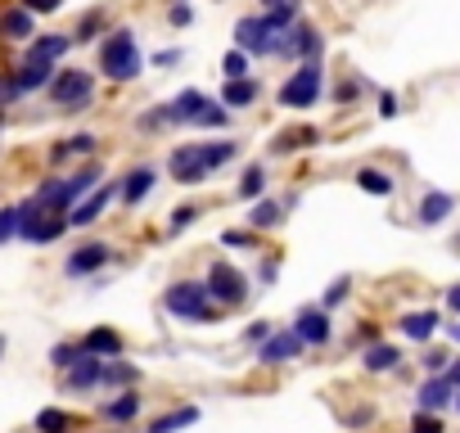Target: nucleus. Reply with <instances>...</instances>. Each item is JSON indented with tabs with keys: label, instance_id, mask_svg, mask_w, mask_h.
<instances>
[{
	"label": "nucleus",
	"instance_id": "b1692460",
	"mask_svg": "<svg viewBox=\"0 0 460 433\" xmlns=\"http://www.w3.org/2000/svg\"><path fill=\"white\" fill-rule=\"evenodd\" d=\"M194 420H199V406H181V411H167L149 424V433H176V429H190Z\"/></svg>",
	"mask_w": 460,
	"mask_h": 433
},
{
	"label": "nucleus",
	"instance_id": "a19ab883",
	"mask_svg": "<svg viewBox=\"0 0 460 433\" xmlns=\"http://www.w3.org/2000/svg\"><path fill=\"white\" fill-rule=\"evenodd\" d=\"M343 298H348V280H343V275H339V280H335V284H330V289H325V307H339V303H343Z\"/></svg>",
	"mask_w": 460,
	"mask_h": 433
},
{
	"label": "nucleus",
	"instance_id": "7ed1b4c3",
	"mask_svg": "<svg viewBox=\"0 0 460 433\" xmlns=\"http://www.w3.org/2000/svg\"><path fill=\"white\" fill-rule=\"evenodd\" d=\"M45 91H50V100L63 113H82L91 104V95H95V78H91V72H82V68H63V72H54V78H50Z\"/></svg>",
	"mask_w": 460,
	"mask_h": 433
},
{
	"label": "nucleus",
	"instance_id": "393cba45",
	"mask_svg": "<svg viewBox=\"0 0 460 433\" xmlns=\"http://www.w3.org/2000/svg\"><path fill=\"white\" fill-rule=\"evenodd\" d=\"M136 411H141V397H136V393H122V397H113V402L100 406V415H104V420H117V424H122V420H136Z\"/></svg>",
	"mask_w": 460,
	"mask_h": 433
},
{
	"label": "nucleus",
	"instance_id": "2f4dec72",
	"mask_svg": "<svg viewBox=\"0 0 460 433\" xmlns=\"http://www.w3.org/2000/svg\"><path fill=\"white\" fill-rule=\"evenodd\" d=\"M248 59H253V54L235 45V50L222 59V72H226V78H248V72H253V63H248Z\"/></svg>",
	"mask_w": 460,
	"mask_h": 433
},
{
	"label": "nucleus",
	"instance_id": "6e6552de",
	"mask_svg": "<svg viewBox=\"0 0 460 433\" xmlns=\"http://www.w3.org/2000/svg\"><path fill=\"white\" fill-rule=\"evenodd\" d=\"M235 45L248 50V54H271L276 28L267 23V14H262V19H239V23H235Z\"/></svg>",
	"mask_w": 460,
	"mask_h": 433
},
{
	"label": "nucleus",
	"instance_id": "5fc2aeb1",
	"mask_svg": "<svg viewBox=\"0 0 460 433\" xmlns=\"http://www.w3.org/2000/svg\"><path fill=\"white\" fill-rule=\"evenodd\" d=\"M447 334H451V343H460V325H451V330H447Z\"/></svg>",
	"mask_w": 460,
	"mask_h": 433
},
{
	"label": "nucleus",
	"instance_id": "f03ea898",
	"mask_svg": "<svg viewBox=\"0 0 460 433\" xmlns=\"http://www.w3.org/2000/svg\"><path fill=\"white\" fill-rule=\"evenodd\" d=\"M141 68H145L141 45H136V37H131L126 28H117V32L104 37V45H100V72H104L109 82H131V78H141Z\"/></svg>",
	"mask_w": 460,
	"mask_h": 433
},
{
	"label": "nucleus",
	"instance_id": "412c9836",
	"mask_svg": "<svg viewBox=\"0 0 460 433\" xmlns=\"http://www.w3.org/2000/svg\"><path fill=\"white\" fill-rule=\"evenodd\" d=\"M451 208H456V199L442 194V190H433V194L420 199V222H424V226H438L442 216H451Z\"/></svg>",
	"mask_w": 460,
	"mask_h": 433
},
{
	"label": "nucleus",
	"instance_id": "423d86ee",
	"mask_svg": "<svg viewBox=\"0 0 460 433\" xmlns=\"http://www.w3.org/2000/svg\"><path fill=\"white\" fill-rule=\"evenodd\" d=\"M204 284H208V298L222 303V307H235V303L248 298V280H244V271H235L230 262H213Z\"/></svg>",
	"mask_w": 460,
	"mask_h": 433
},
{
	"label": "nucleus",
	"instance_id": "37998d69",
	"mask_svg": "<svg viewBox=\"0 0 460 433\" xmlns=\"http://www.w3.org/2000/svg\"><path fill=\"white\" fill-rule=\"evenodd\" d=\"M222 244H230V249H253V235H248V231H226Z\"/></svg>",
	"mask_w": 460,
	"mask_h": 433
},
{
	"label": "nucleus",
	"instance_id": "a211bd4d",
	"mask_svg": "<svg viewBox=\"0 0 460 433\" xmlns=\"http://www.w3.org/2000/svg\"><path fill=\"white\" fill-rule=\"evenodd\" d=\"M32 10L28 5H19V10H5L0 14V37H10V41H28L32 37Z\"/></svg>",
	"mask_w": 460,
	"mask_h": 433
},
{
	"label": "nucleus",
	"instance_id": "13d9d810",
	"mask_svg": "<svg viewBox=\"0 0 460 433\" xmlns=\"http://www.w3.org/2000/svg\"><path fill=\"white\" fill-rule=\"evenodd\" d=\"M456 253H460V235H456Z\"/></svg>",
	"mask_w": 460,
	"mask_h": 433
},
{
	"label": "nucleus",
	"instance_id": "a878e982",
	"mask_svg": "<svg viewBox=\"0 0 460 433\" xmlns=\"http://www.w3.org/2000/svg\"><path fill=\"white\" fill-rule=\"evenodd\" d=\"M433 330H438V312H411V316H402V334H407V339H420V343H424Z\"/></svg>",
	"mask_w": 460,
	"mask_h": 433
},
{
	"label": "nucleus",
	"instance_id": "473e14b6",
	"mask_svg": "<svg viewBox=\"0 0 460 433\" xmlns=\"http://www.w3.org/2000/svg\"><path fill=\"white\" fill-rule=\"evenodd\" d=\"M262 190H267V172H262V167H248V172H244V181L235 185V194H239V199H257Z\"/></svg>",
	"mask_w": 460,
	"mask_h": 433
},
{
	"label": "nucleus",
	"instance_id": "ea45409f",
	"mask_svg": "<svg viewBox=\"0 0 460 433\" xmlns=\"http://www.w3.org/2000/svg\"><path fill=\"white\" fill-rule=\"evenodd\" d=\"M23 95V86L14 82V72H10V78H0V109H5V104H14Z\"/></svg>",
	"mask_w": 460,
	"mask_h": 433
},
{
	"label": "nucleus",
	"instance_id": "f3484780",
	"mask_svg": "<svg viewBox=\"0 0 460 433\" xmlns=\"http://www.w3.org/2000/svg\"><path fill=\"white\" fill-rule=\"evenodd\" d=\"M82 352H91V356H104V361H109V356H122V334L100 325V330H91V334L82 339Z\"/></svg>",
	"mask_w": 460,
	"mask_h": 433
},
{
	"label": "nucleus",
	"instance_id": "cd10ccee",
	"mask_svg": "<svg viewBox=\"0 0 460 433\" xmlns=\"http://www.w3.org/2000/svg\"><path fill=\"white\" fill-rule=\"evenodd\" d=\"M91 150H95V135H91V131H82V135H73V140L54 144L50 159H54V163H63V159H73V154H91Z\"/></svg>",
	"mask_w": 460,
	"mask_h": 433
},
{
	"label": "nucleus",
	"instance_id": "f257e3e1",
	"mask_svg": "<svg viewBox=\"0 0 460 433\" xmlns=\"http://www.w3.org/2000/svg\"><path fill=\"white\" fill-rule=\"evenodd\" d=\"M235 159V140H213V144H181L167 159V172L176 185H199L208 172L226 167Z\"/></svg>",
	"mask_w": 460,
	"mask_h": 433
},
{
	"label": "nucleus",
	"instance_id": "c03bdc74",
	"mask_svg": "<svg viewBox=\"0 0 460 433\" xmlns=\"http://www.w3.org/2000/svg\"><path fill=\"white\" fill-rule=\"evenodd\" d=\"M190 19H194V10L185 5V0H181V5H172V23L176 28H190Z\"/></svg>",
	"mask_w": 460,
	"mask_h": 433
},
{
	"label": "nucleus",
	"instance_id": "7c9ffc66",
	"mask_svg": "<svg viewBox=\"0 0 460 433\" xmlns=\"http://www.w3.org/2000/svg\"><path fill=\"white\" fill-rule=\"evenodd\" d=\"M280 216H285V212H280V203L262 199V203H257V208L248 212V222H253L257 231H271V226H280Z\"/></svg>",
	"mask_w": 460,
	"mask_h": 433
},
{
	"label": "nucleus",
	"instance_id": "9b49d317",
	"mask_svg": "<svg viewBox=\"0 0 460 433\" xmlns=\"http://www.w3.org/2000/svg\"><path fill=\"white\" fill-rule=\"evenodd\" d=\"M50 78H54V63H50V59H23L19 72H14V82L23 86V95H28V91H45Z\"/></svg>",
	"mask_w": 460,
	"mask_h": 433
},
{
	"label": "nucleus",
	"instance_id": "4d7b16f0",
	"mask_svg": "<svg viewBox=\"0 0 460 433\" xmlns=\"http://www.w3.org/2000/svg\"><path fill=\"white\" fill-rule=\"evenodd\" d=\"M456 406H460V388H456Z\"/></svg>",
	"mask_w": 460,
	"mask_h": 433
},
{
	"label": "nucleus",
	"instance_id": "2eb2a0df",
	"mask_svg": "<svg viewBox=\"0 0 460 433\" xmlns=\"http://www.w3.org/2000/svg\"><path fill=\"white\" fill-rule=\"evenodd\" d=\"M109 262V249L104 244H82L69 262H63V271H69V275H91V271H100Z\"/></svg>",
	"mask_w": 460,
	"mask_h": 433
},
{
	"label": "nucleus",
	"instance_id": "6ab92c4d",
	"mask_svg": "<svg viewBox=\"0 0 460 433\" xmlns=\"http://www.w3.org/2000/svg\"><path fill=\"white\" fill-rule=\"evenodd\" d=\"M69 45H73V37L50 32V37H36V41L28 45V59H50V63H59L63 54H69Z\"/></svg>",
	"mask_w": 460,
	"mask_h": 433
},
{
	"label": "nucleus",
	"instance_id": "603ef678",
	"mask_svg": "<svg viewBox=\"0 0 460 433\" xmlns=\"http://www.w3.org/2000/svg\"><path fill=\"white\" fill-rule=\"evenodd\" d=\"M280 5H298V0H262V10H280Z\"/></svg>",
	"mask_w": 460,
	"mask_h": 433
},
{
	"label": "nucleus",
	"instance_id": "0eeeda50",
	"mask_svg": "<svg viewBox=\"0 0 460 433\" xmlns=\"http://www.w3.org/2000/svg\"><path fill=\"white\" fill-rule=\"evenodd\" d=\"M320 32L316 28H307V23H289L285 32H276V45H271V54H280V59H320Z\"/></svg>",
	"mask_w": 460,
	"mask_h": 433
},
{
	"label": "nucleus",
	"instance_id": "dca6fc26",
	"mask_svg": "<svg viewBox=\"0 0 460 433\" xmlns=\"http://www.w3.org/2000/svg\"><path fill=\"white\" fill-rule=\"evenodd\" d=\"M451 397H456V384H451L447 375H433L429 384H420V397H416V402H420V411H442Z\"/></svg>",
	"mask_w": 460,
	"mask_h": 433
},
{
	"label": "nucleus",
	"instance_id": "79ce46f5",
	"mask_svg": "<svg viewBox=\"0 0 460 433\" xmlns=\"http://www.w3.org/2000/svg\"><path fill=\"white\" fill-rule=\"evenodd\" d=\"M357 95H361V82H352V78H348V82H343V86L335 91V100H339V104H352Z\"/></svg>",
	"mask_w": 460,
	"mask_h": 433
},
{
	"label": "nucleus",
	"instance_id": "5701e85b",
	"mask_svg": "<svg viewBox=\"0 0 460 433\" xmlns=\"http://www.w3.org/2000/svg\"><path fill=\"white\" fill-rule=\"evenodd\" d=\"M398 361H402V352L392 347V343H370V347H366V371H375V375L392 371Z\"/></svg>",
	"mask_w": 460,
	"mask_h": 433
},
{
	"label": "nucleus",
	"instance_id": "e433bc0d",
	"mask_svg": "<svg viewBox=\"0 0 460 433\" xmlns=\"http://www.w3.org/2000/svg\"><path fill=\"white\" fill-rule=\"evenodd\" d=\"M77 356H82V343H59V347L50 352V361H54L59 371H69V366H73Z\"/></svg>",
	"mask_w": 460,
	"mask_h": 433
},
{
	"label": "nucleus",
	"instance_id": "72a5a7b5",
	"mask_svg": "<svg viewBox=\"0 0 460 433\" xmlns=\"http://www.w3.org/2000/svg\"><path fill=\"white\" fill-rule=\"evenodd\" d=\"M19 231H23V212L19 208H0V244L19 240Z\"/></svg>",
	"mask_w": 460,
	"mask_h": 433
},
{
	"label": "nucleus",
	"instance_id": "9d476101",
	"mask_svg": "<svg viewBox=\"0 0 460 433\" xmlns=\"http://www.w3.org/2000/svg\"><path fill=\"white\" fill-rule=\"evenodd\" d=\"M294 334L303 339V343H316V347H325V343H330V312H316V307H307V312H298V321H294Z\"/></svg>",
	"mask_w": 460,
	"mask_h": 433
},
{
	"label": "nucleus",
	"instance_id": "8fccbe9b",
	"mask_svg": "<svg viewBox=\"0 0 460 433\" xmlns=\"http://www.w3.org/2000/svg\"><path fill=\"white\" fill-rule=\"evenodd\" d=\"M154 63H158V68H172V63H181V50H158Z\"/></svg>",
	"mask_w": 460,
	"mask_h": 433
},
{
	"label": "nucleus",
	"instance_id": "ddd939ff",
	"mask_svg": "<svg viewBox=\"0 0 460 433\" xmlns=\"http://www.w3.org/2000/svg\"><path fill=\"white\" fill-rule=\"evenodd\" d=\"M109 199H113V190H109V185L91 190V194H86L82 203H73V212H69V222H73V226H91L95 216H100V212L109 208Z\"/></svg>",
	"mask_w": 460,
	"mask_h": 433
},
{
	"label": "nucleus",
	"instance_id": "4468645a",
	"mask_svg": "<svg viewBox=\"0 0 460 433\" xmlns=\"http://www.w3.org/2000/svg\"><path fill=\"white\" fill-rule=\"evenodd\" d=\"M307 144H320V131H316V127H285V131L271 140V154H294V150H307Z\"/></svg>",
	"mask_w": 460,
	"mask_h": 433
},
{
	"label": "nucleus",
	"instance_id": "c85d7f7f",
	"mask_svg": "<svg viewBox=\"0 0 460 433\" xmlns=\"http://www.w3.org/2000/svg\"><path fill=\"white\" fill-rule=\"evenodd\" d=\"M136 380H141V371H136V366H126V361H117V356H109V361H104L100 384H136Z\"/></svg>",
	"mask_w": 460,
	"mask_h": 433
},
{
	"label": "nucleus",
	"instance_id": "4c0bfd02",
	"mask_svg": "<svg viewBox=\"0 0 460 433\" xmlns=\"http://www.w3.org/2000/svg\"><path fill=\"white\" fill-rule=\"evenodd\" d=\"M226 122H230V113H226L222 104H213V100H208V104H204V113H199V127H226Z\"/></svg>",
	"mask_w": 460,
	"mask_h": 433
},
{
	"label": "nucleus",
	"instance_id": "f8f14e48",
	"mask_svg": "<svg viewBox=\"0 0 460 433\" xmlns=\"http://www.w3.org/2000/svg\"><path fill=\"white\" fill-rule=\"evenodd\" d=\"M100 375H104V356H91V352H82L73 366H69V388H95L100 384Z\"/></svg>",
	"mask_w": 460,
	"mask_h": 433
},
{
	"label": "nucleus",
	"instance_id": "864d4df0",
	"mask_svg": "<svg viewBox=\"0 0 460 433\" xmlns=\"http://www.w3.org/2000/svg\"><path fill=\"white\" fill-rule=\"evenodd\" d=\"M447 380H451V384H456V388H460V361H456V366H451V371H447Z\"/></svg>",
	"mask_w": 460,
	"mask_h": 433
},
{
	"label": "nucleus",
	"instance_id": "39448f33",
	"mask_svg": "<svg viewBox=\"0 0 460 433\" xmlns=\"http://www.w3.org/2000/svg\"><path fill=\"white\" fill-rule=\"evenodd\" d=\"M325 91V72H320V59H303L298 72L280 86V104L285 109H311Z\"/></svg>",
	"mask_w": 460,
	"mask_h": 433
},
{
	"label": "nucleus",
	"instance_id": "3c124183",
	"mask_svg": "<svg viewBox=\"0 0 460 433\" xmlns=\"http://www.w3.org/2000/svg\"><path fill=\"white\" fill-rule=\"evenodd\" d=\"M447 307L460 316V284H456V289H447Z\"/></svg>",
	"mask_w": 460,
	"mask_h": 433
},
{
	"label": "nucleus",
	"instance_id": "58836bf2",
	"mask_svg": "<svg viewBox=\"0 0 460 433\" xmlns=\"http://www.w3.org/2000/svg\"><path fill=\"white\" fill-rule=\"evenodd\" d=\"M411 433H442L438 411H420V415H416V424H411Z\"/></svg>",
	"mask_w": 460,
	"mask_h": 433
},
{
	"label": "nucleus",
	"instance_id": "de8ad7c7",
	"mask_svg": "<svg viewBox=\"0 0 460 433\" xmlns=\"http://www.w3.org/2000/svg\"><path fill=\"white\" fill-rule=\"evenodd\" d=\"M424 366H429L433 375H442V371H447V352H429V356H424Z\"/></svg>",
	"mask_w": 460,
	"mask_h": 433
},
{
	"label": "nucleus",
	"instance_id": "f704fd0d",
	"mask_svg": "<svg viewBox=\"0 0 460 433\" xmlns=\"http://www.w3.org/2000/svg\"><path fill=\"white\" fill-rule=\"evenodd\" d=\"M104 23H109V19H104V10H91V14H86V19L77 23V32H73V41H91L95 32H104Z\"/></svg>",
	"mask_w": 460,
	"mask_h": 433
},
{
	"label": "nucleus",
	"instance_id": "49530a36",
	"mask_svg": "<svg viewBox=\"0 0 460 433\" xmlns=\"http://www.w3.org/2000/svg\"><path fill=\"white\" fill-rule=\"evenodd\" d=\"M23 5H28L32 14H54V10H59V0H23Z\"/></svg>",
	"mask_w": 460,
	"mask_h": 433
},
{
	"label": "nucleus",
	"instance_id": "aec40b11",
	"mask_svg": "<svg viewBox=\"0 0 460 433\" xmlns=\"http://www.w3.org/2000/svg\"><path fill=\"white\" fill-rule=\"evenodd\" d=\"M253 100H257V82L253 78H226V91H222L226 109H248Z\"/></svg>",
	"mask_w": 460,
	"mask_h": 433
},
{
	"label": "nucleus",
	"instance_id": "c9c22d12",
	"mask_svg": "<svg viewBox=\"0 0 460 433\" xmlns=\"http://www.w3.org/2000/svg\"><path fill=\"white\" fill-rule=\"evenodd\" d=\"M194 216H199V208H194V203L176 208V212H172V222H167V235H181L185 226H194Z\"/></svg>",
	"mask_w": 460,
	"mask_h": 433
},
{
	"label": "nucleus",
	"instance_id": "bb28decb",
	"mask_svg": "<svg viewBox=\"0 0 460 433\" xmlns=\"http://www.w3.org/2000/svg\"><path fill=\"white\" fill-rule=\"evenodd\" d=\"M36 433H73V415L59 411V406H45L36 415Z\"/></svg>",
	"mask_w": 460,
	"mask_h": 433
},
{
	"label": "nucleus",
	"instance_id": "4be33fe9",
	"mask_svg": "<svg viewBox=\"0 0 460 433\" xmlns=\"http://www.w3.org/2000/svg\"><path fill=\"white\" fill-rule=\"evenodd\" d=\"M149 190H154V167H136V172H131V176L122 181V199H126L131 208H136Z\"/></svg>",
	"mask_w": 460,
	"mask_h": 433
},
{
	"label": "nucleus",
	"instance_id": "6e6d98bb",
	"mask_svg": "<svg viewBox=\"0 0 460 433\" xmlns=\"http://www.w3.org/2000/svg\"><path fill=\"white\" fill-rule=\"evenodd\" d=\"M0 356H5V334H0Z\"/></svg>",
	"mask_w": 460,
	"mask_h": 433
},
{
	"label": "nucleus",
	"instance_id": "20e7f679",
	"mask_svg": "<svg viewBox=\"0 0 460 433\" xmlns=\"http://www.w3.org/2000/svg\"><path fill=\"white\" fill-rule=\"evenodd\" d=\"M163 307L172 316H185V321H213V298H208V284L199 280H176L167 294H163Z\"/></svg>",
	"mask_w": 460,
	"mask_h": 433
},
{
	"label": "nucleus",
	"instance_id": "09e8293b",
	"mask_svg": "<svg viewBox=\"0 0 460 433\" xmlns=\"http://www.w3.org/2000/svg\"><path fill=\"white\" fill-rule=\"evenodd\" d=\"M244 334H248L253 343H262V339H267V334H271V325H267V321H253V325H248Z\"/></svg>",
	"mask_w": 460,
	"mask_h": 433
},
{
	"label": "nucleus",
	"instance_id": "1a4fd4ad",
	"mask_svg": "<svg viewBox=\"0 0 460 433\" xmlns=\"http://www.w3.org/2000/svg\"><path fill=\"white\" fill-rule=\"evenodd\" d=\"M303 352V339L294 334V330H276V334H267L262 339V361H267V366H280V361H294Z\"/></svg>",
	"mask_w": 460,
	"mask_h": 433
},
{
	"label": "nucleus",
	"instance_id": "c756f323",
	"mask_svg": "<svg viewBox=\"0 0 460 433\" xmlns=\"http://www.w3.org/2000/svg\"><path fill=\"white\" fill-rule=\"evenodd\" d=\"M357 185H361L366 194H392V176L379 172V167H361V172H357Z\"/></svg>",
	"mask_w": 460,
	"mask_h": 433
},
{
	"label": "nucleus",
	"instance_id": "a18cd8bd",
	"mask_svg": "<svg viewBox=\"0 0 460 433\" xmlns=\"http://www.w3.org/2000/svg\"><path fill=\"white\" fill-rule=\"evenodd\" d=\"M379 113H383V118H398V95H392V91L379 95Z\"/></svg>",
	"mask_w": 460,
	"mask_h": 433
}]
</instances>
